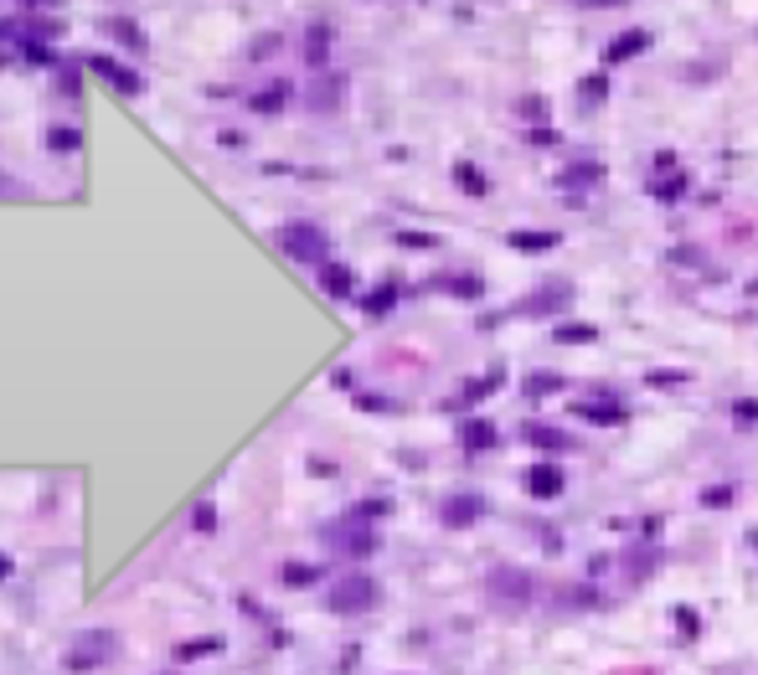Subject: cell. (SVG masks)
<instances>
[{
  "label": "cell",
  "mask_w": 758,
  "mask_h": 675,
  "mask_svg": "<svg viewBox=\"0 0 758 675\" xmlns=\"http://www.w3.org/2000/svg\"><path fill=\"white\" fill-rule=\"evenodd\" d=\"M650 36L645 31H630V36H614V47H609V62H624V58H635L639 47H645Z\"/></svg>",
  "instance_id": "6da1fadb"
},
{
  "label": "cell",
  "mask_w": 758,
  "mask_h": 675,
  "mask_svg": "<svg viewBox=\"0 0 758 675\" xmlns=\"http://www.w3.org/2000/svg\"><path fill=\"white\" fill-rule=\"evenodd\" d=\"M532 490H557V474H552V470L532 474Z\"/></svg>",
  "instance_id": "7a4b0ae2"
},
{
  "label": "cell",
  "mask_w": 758,
  "mask_h": 675,
  "mask_svg": "<svg viewBox=\"0 0 758 675\" xmlns=\"http://www.w3.org/2000/svg\"><path fill=\"white\" fill-rule=\"evenodd\" d=\"M593 5H599V0H593Z\"/></svg>",
  "instance_id": "3957f363"
}]
</instances>
